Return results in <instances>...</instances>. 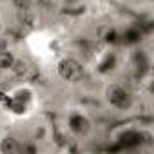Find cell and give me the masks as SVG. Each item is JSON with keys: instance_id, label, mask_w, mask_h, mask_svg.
<instances>
[{"instance_id": "5b68a950", "label": "cell", "mask_w": 154, "mask_h": 154, "mask_svg": "<svg viewBox=\"0 0 154 154\" xmlns=\"http://www.w3.org/2000/svg\"><path fill=\"white\" fill-rule=\"evenodd\" d=\"M24 138L13 132L0 136V154H24Z\"/></svg>"}, {"instance_id": "52a82bcc", "label": "cell", "mask_w": 154, "mask_h": 154, "mask_svg": "<svg viewBox=\"0 0 154 154\" xmlns=\"http://www.w3.org/2000/svg\"><path fill=\"white\" fill-rule=\"evenodd\" d=\"M60 4L63 9L72 11V9H82L89 4V0H60Z\"/></svg>"}, {"instance_id": "ba28073f", "label": "cell", "mask_w": 154, "mask_h": 154, "mask_svg": "<svg viewBox=\"0 0 154 154\" xmlns=\"http://www.w3.org/2000/svg\"><path fill=\"white\" fill-rule=\"evenodd\" d=\"M6 33H8V22H6L4 13L0 11V35H6Z\"/></svg>"}, {"instance_id": "7a4b0ae2", "label": "cell", "mask_w": 154, "mask_h": 154, "mask_svg": "<svg viewBox=\"0 0 154 154\" xmlns=\"http://www.w3.org/2000/svg\"><path fill=\"white\" fill-rule=\"evenodd\" d=\"M53 74L54 78L67 85V87H78L84 82H87L89 76V65L87 62L74 54V53H62L53 60Z\"/></svg>"}, {"instance_id": "8992f818", "label": "cell", "mask_w": 154, "mask_h": 154, "mask_svg": "<svg viewBox=\"0 0 154 154\" xmlns=\"http://www.w3.org/2000/svg\"><path fill=\"white\" fill-rule=\"evenodd\" d=\"M6 6L15 17H18L38 8V0H6Z\"/></svg>"}, {"instance_id": "277c9868", "label": "cell", "mask_w": 154, "mask_h": 154, "mask_svg": "<svg viewBox=\"0 0 154 154\" xmlns=\"http://www.w3.org/2000/svg\"><path fill=\"white\" fill-rule=\"evenodd\" d=\"M18 58H20V51L15 47V44L0 47V76H9L11 78Z\"/></svg>"}, {"instance_id": "6da1fadb", "label": "cell", "mask_w": 154, "mask_h": 154, "mask_svg": "<svg viewBox=\"0 0 154 154\" xmlns=\"http://www.w3.org/2000/svg\"><path fill=\"white\" fill-rule=\"evenodd\" d=\"M100 100L109 112L129 114L138 105V93L129 80L107 76L100 87Z\"/></svg>"}, {"instance_id": "3957f363", "label": "cell", "mask_w": 154, "mask_h": 154, "mask_svg": "<svg viewBox=\"0 0 154 154\" xmlns=\"http://www.w3.org/2000/svg\"><path fill=\"white\" fill-rule=\"evenodd\" d=\"M62 125H63L65 134L71 138V141L85 140L93 132V129H94L91 114L85 109H82V107H71V109H67L65 114H63Z\"/></svg>"}]
</instances>
